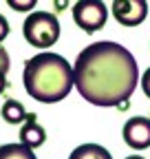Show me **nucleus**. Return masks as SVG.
Listing matches in <instances>:
<instances>
[{
	"label": "nucleus",
	"mask_w": 150,
	"mask_h": 159,
	"mask_svg": "<svg viewBox=\"0 0 150 159\" xmlns=\"http://www.w3.org/2000/svg\"><path fill=\"white\" fill-rule=\"evenodd\" d=\"M141 89H143V93L150 97V66L146 69V73H143V77H141Z\"/></svg>",
	"instance_id": "14"
},
{
	"label": "nucleus",
	"mask_w": 150,
	"mask_h": 159,
	"mask_svg": "<svg viewBox=\"0 0 150 159\" xmlns=\"http://www.w3.org/2000/svg\"><path fill=\"white\" fill-rule=\"evenodd\" d=\"M9 7H13L15 11H29L35 7V0H27V2H18V0H9Z\"/></svg>",
	"instance_id": "11"
},
{
	"label": "nucleus",
	"mask_w": 150,
	"mask_h": 159,
	"mask_svg": "<svg viewBox=\"0 0 150 159\" xmlns=\"http://www.w3.org/2000/svg\"><path fill=\"white\" fill-rule=\"evenodd\" d=\"M0 113H2V119L7 124H22V122H27V115H29L18 99H7Z\"/></svg>",
	"instance_id": "9"
},
{
	"label": "nucleus",
	"mask_w": 150,
	"mask_h": 159,
	"mask_svg": "<svg viewBox=\"0 0 150 159\" xmlns=\"http://www.w3.org/2000/svg\"><path fill=\"white\" fill-rule=\"evenodd\" d=\"M9 35V22H7V18L0 13V44H2V40Z\"/></svg>",
	"instance_id": "13"
},
{
	"label": "nucleus",
	"mask_w": 150,
	"mask_h": 159,
	"mask_svg": "<svg viewBox=\"0 0 150 159\" xmlns=\"http://www.w3.org/2000/svg\"><path fill=\"white\" fill-rule=\"evenodd\" d=\"M7 75H2L0 73V95H2V91H5V86H7V80H5Z\"/></svg>",
	"instance_id": "15"
},
{
	"label": "nucleus",
	"mask_w": 150,
	"mask_h": 159,
	"mask_svg": "<svg viewBox=\"0 0 150 159\" xmlns=\"http://www.w3.org/2000/svg\"><path fill=\"white\" fill-rule=\"evenodd\" d=\"M0 159H38L35 152L22 144H5L0 146Z\"/></svg>",
	"instance_id": "10"
},
{
	"label": "nucleus",
	"mask_w": 150,
	"mask_h": 159,
	"mask_svg": "<svg viewBox=\"0 0 150 159\" xmlns=\"http://www.w3.org/2000/svg\"><path fill=\"white\" fill-rule=\"evenodd\" d=\"M44 142H46V130L35 122V113H29L24 126L20 128V144L33 150V148H40Z\"/></svg>",
	"instance_id": "7"
},
{
	"label": "nucleus",
	"mask_w": 150,
	"mask_h": 159,
	"mask_svg": "<svg viewBox=\"0 0 150 159\" xmlns=\"http://www.w3.org/2000/svg\"><path fill=\"white\" fill-rule=\"evenodd\" d=\"M73 20L86 33H95L106 25L108 9L99 0H80L73 5Z\"/></svg>",
	"instance_id": "4"
},
{
	"label": "nucleus",
	"mask_w": 150,
	"mask_h": 159,
	"mask_svg": "<svg viewBox=\"0 0 150 159\" xmlns=\"http://www.w3.org/2000/svg\"><path fill=\"white\" fill-rule=\"evenodd\" d=\"M24 40L35 49H49L60 40V20L49 11H33L22 25Z\"/></svg>",
	"instance_id": "3"
},
{
	"label": "nucleus",
	"mask_w": 150,
	"mask_h": 159,
	"mask_svg": "<svg viewBox=\"0 0 150 159\" xmlns=\"http://www.w3.org/2000/svg\"><path fill=\"white\" fill-rule=\"evenodd\" d=\"M113 16L124 27H137L148 16V2L146 0H115Z\"/></svg>",
	"instance_id": "5"
},
{
	"label": "nucleus",
	"mask_w": 150,
	"mask_h": 159,
	"mask_svg": "<svg viewBox=\"0 0 150 159\" xmlns=\"http://www.w3.org/2000/svg\"><path fill=\"white\" fill-rule=\"evenodd\" d=\"M68 159H113V155L104 148V146H97V144H82L77 146Z\"/></svg>",
	"instance_id": "8"
},
{
	"label": "nucleus",
	"mask_w": 150,
	"mask_h": 159,
	"mask_svg": "<svg viewBox=\"0 0 150 159\" xmlns=\"http://www.w3.org/2000/svg\"><path fill=\"white\" fill-rule=\"evenodd\" d=\"M7 71H9V53H7V49L2 44H0V73L7 75Z\"/></svg>",
	"instance_id": "12"
},
{
	"label": "nucleus",
	"mask_w": 150,
	"mask_h": 159,
	"mask_svg": "<svg viewBox=\"0 0 150 159\" xmlns=\"http://www.w3.org/2000/svg\"><path fill=\"white\" fill-rule=\"evenodd\" d=\"M121 135L133 150H146L150 146V117H130L124 124Z\"/></svg>",
	"instance_id": "6"
},
{
	"label": "nucleus",
	"mask_w": 150,
	"mask_h": 159,
	"mask_svg": "<svg viewBox=\"0 0 150 159\" xmlns=\"http://www.w3.org/2000/svg\"><path fill=\"white\" fill-rule=\"evenodd\" d=\"M77 93L95 106H124L137 89V60L117 42L88 44L73 66Z\"/></svg>",
	"instance_id": "1"
},
{
	"label": "nucleus",
	"mask_w": 150,
	"mask_h": 159,
	"mask_svg": "<svg viewBox=\"0 0 150 159\" xmlns=\"http://www.w3.org/2000/svg\"><path fill=\"white\" fill-rule=\"evenodd\" d=\"M22 84L29 97L42 104H55L64 99L75 86L73 66L58 53H38L24 64Z\"/></svg>",
	"instance_id": "2"
},
{
	"label": "nucleus",
	"mask_w": 150,
	"mask_h": 159,
	"mask_svg": "<svg viewBox=\"0 0 150 159\" xmlns=\"http://www.w3.org/2000/svg\"><path fill=\"white\" fill-rule=\"evenodd\" d=\"M126 159H146V157H141V155H130V157H126Z\"/></svg>",
	"instance_id": "16"
}]
</instances>
